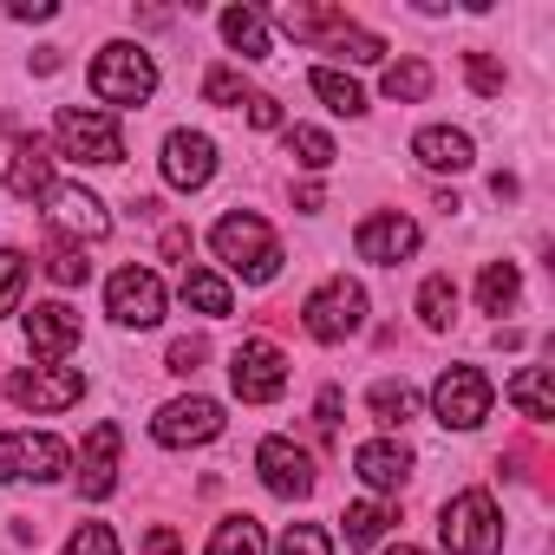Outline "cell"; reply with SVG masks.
Listing matches in <instances>:
<instances>
[{"mask_svg": "<svg viewBox=\"0 0 555 555\" xmlns=\"http://www.w3.org/2000/svg\"><path fill=\"white\" fill-rule=\"evenodd\" d=\"M209 248H216V261L229 268V274H242V282H274L282 274V242H274V229L261 222V216H248V209H229L216 229H209Z\"/></svg>", "mask_w": 555, "mask_h": 555, "instance_id": "obj_1", "label": "cell"}, {"mask_svg": "<svg viewBox=\"0 0 555 555\" xmlns=\"http://www.w3.org/2000/svg\"><path fill=\"white\" fill-rule=\"evenodd\" d=\"M53 144H60V157H79V164H125V131L99 105H60Z\"/></svg>", "mask_w": 555, "mask_h": 555, "instance_id": "obj_2", "label": "cell"}, {"mask_svg": "<svg viewBox=\"0 0 555 555\" xmlns=\"http://www.w3.org/2000/svg\"><path fill=\"white\" fill-rule=\"evenodd\" d=\"M438 535L451 555H496L503 548V516H496V496L490 490H457L438 516Z\"/></svg>", "mask_w": 555, "mask_h": 555, "instance_id": "obj_3", "label": "cell"}, {"mask_svg": "<svg viewBox=\"0 0 555 555\" xmlns=\"http://www.w3.org/2000/svg\"><path fill=\"white\" fill-rule=\"evenodd\" d=\"M301 327H308V340H321V347L353 340V334L366 327V288H360V282H347V274L321 282V288L308 295V308H301Z\"/></svg>", "mask_w": 555, "mask_h": 555, "instance_id": "obj_4", "label": "cell"}, {"mask_svg": "<svg viewBox=\"0 0 555 555\" xmlns=\"http://www.w3.org/2000/svg\"><path fill=\"white\" fill-rule=\"evenodd\" d=\"M92 92H99V105H144L157 92V60L131 40H112L92 60Z\"/></svg>", "mask_w": 555, "mask_h": 555, "instance_id": "obj_5", "label": "cell"}, {"mask_svg": "<svg viewBox=\"0 0 555 555\" xmlns=\"http://www.w3.org/2000/svg\"><path fill=\"white\" fill-rule=\"evenodd\" d=\"M490 405H496V386H490L477 366H444L438 386H431V412H438V425H451V431H477V425L490 418Z\"/></svg>", "mask_w": 555, "mask_h": 555, "instance_id": "obj_6", "label": "cell"}, {"mask_svg": "<svg viewBox=\"0 0 555 555\" xmlns=\"http://www.w3.org/2000/svg\"><path fill=\"white\" fill-rule=\"evenodd\" d=\"M229 386L242 405H268V399H282L288 392V353L274 347V340H242L229 353Z\"/></svg>", "mask_w": 555, "mask_h": 555, "instance_id": "obj_7", "label": "cell"}, {"mask_svg": "<svg viewBox=\"0 0 555 555\" xmlns=\"http://www.w3.org/2000/svg\"><path fill=\"white\" fill-rule=\"evenodd\" d=\"M66 477V444L53 431H0V483H53Z\"/></svg>", "mask_w": 555, "mask_h": 555, "instance_id": "obj_8", "label": "cell"}, {"mask_svg": "<svg viewBox=\"0 0 555 555\" xmlns=\"http://www.w3.org/2000/svg\"><path fill=\"white\" fill-rule=\"evenodd\" d=\"M164 301H170V295H164V282H157L151 268H138V261H131V268H118L112 282H105V314H112L118 327H138V334H144V327H157V321H164Z\"/></svg>", "mask_w": 555, "mask_h": 555, "instance_id": "obj_9", "label": "cell"}, {"mask_svg": "<svg viewBox=\"0 0 555 555\" xmlns=\"http://www.w3.org/2000/svg\"><path fill=\"white\" fill-rule=\"evenodd\" d=\"M222 405L216 399H203V392H190V399H170V405H157V418H151V438L157 444H170V451H190V444H209V438H222Z\"/></svg>", "mask_w": 555, "mask_h": 555, "instance_id": "obj_10", "label": "cell"}, {"mask_svg": "<svg viewBox=\"0 0 555 555\" xmlns=\"http://www.w3.org/2000/svg\"><path fill=\"white\" fill-rule=\"evenodd\" d=\"M47 222L60 229V242H99V235H112V209L86 190V183H53L47 190Z\"/></svg>", "mask_w": 555, "mask_h": 555, "instance_id": "obj_11", "label": "cell"}, {"mask_svg": "<svg viewBox=\"0 0 555 555\" xmlns=\"http://www.w3.org/2000/svg\"><path fill=\"white\" fill-rule=\"evenodd\" d=\"M8 399L21 412H66L86 399V373L79 366H34V373H14L8 379Z\"/></svg>", "mask_w": 555, "mask_h": 555, "instance_id": "obj_12", "label": "cell"}, {"mask_svg": "<svg viewBox=\"0 0 555 555\" xmlns=\"http://www.w3.org/2000/svg\"><path fill=\"white\" fill-rule=\"evenodd\" d=\"M255 470H261V483H268L274 496H288V503L314 496V457H308L295 438H261V444H255Z\"/></svg>", "mask_w": 555, "mask_h": 555, "instance_id": "obj_13", "label": "cell"}, {"mask_svg": "<svg viewBox=\"0 0 555 555\" xmlns=\"http://www.w3.org/2000/svg\"><path fill=\"white\" fill-rule=\"evenodd\" d=\"M353 248H360V261L392 268V261L418 255V222H412V216H399V209H379V216H366V222L353 229Z\"/></svg>", "mask_w": 555, "mask_h": 555, "instance_id": "obj_14", "label": "cell"}, {"mask_svg": "<svg viewBox=\"0 0 555 555\" xmlns=\"http://www.w3.org/2000/svg\"><path fill=\"white\" fill-rule=\"evenodd\" d=\"M79 334H86V321H79L66 301H40V308L27 314V347H34V360H47V366H66L73 347H79Z\"/></svg>", "mask_w": 555, "mask_h": 555, "instance_id": "obj_15", "label": "cell"}, {"mask_svg": "<svg viewBox=\"0 0 555 555\" xmlns=\"http://www.w3.org/2000/svg\"><path fill=\"white\" fill-rule=\"evenodd\" d=\"M79 496L86 503H105L112 490H118V425L105 418V425H92V438L79 444Z\"/></svg>", "mask_w": 555, "mask_h": 555, "instance_id": "obj_16", "label": "cell"}, {"mask_svg": "<svg viewBox=\"0 0 555 555\" xmlns=\"http://www.w3.org/2000/svg\"><path fill=\"white\" fill-rule=\"evenodd\" d=\"M216 177V144L203 131H170L164 138V183L170 190H203Z\"/></svg>", "mask_w": 555, "mask_h": 555, "instance_id": "obj_17", "label": "cell"}, {"mask_svg": "<svg viewBox=\"0 0 555 555\" xmlns=\"http://www.w3.org/2000/svg\"><path fill=\"white\" fill-rule=\"evenodd\" d=\"M353 470H360L366 490L392 496V490H405V477H412V451H405L399 438H366V444L353 451Z\"/></svg>", "mask_w": 555, "mask_h": 555, "instance_id": "obj_18", "label": "cell"}, {"mask_svg": "<svg viewBox=\"0 0 555 555\" xmlns=\"http://www.w3.org/2000/svg\"><path fill=\"white\" fill-rule=\"evenodd\" d=\"M412 157L425 164V170H470L477 164V144H470V131H457V125H425L418 138H412Z\"/></svg>", "mask_w": 555, "mask_h": 555, "instance_id": "obj_19", "label": "cell"}, {"mask_svg": "<svg viewBox=\"0 0 555 555\" xmlns=\"http://www.w3.org/2000/svg\"><path fill=\"white\" fill-rule=\"evenodd\" d=\"M503 399H509L522 418L548 425V418H555V379H548V366H522V373L503 386Z\"/></svg>", "mask_w": 555, "mask_h": 555, "instance_id": "obj_20", "label": "cell"}, {"mask_svg": "<svg viewBox=\"0 0 555 555\" xmlns=\"http://www.w3.org/2000/svg\"><path fill=\"white\" fill-rule=\"evenodd\" d=\"M183 301H190L196 314L222 321V314L235 308V288H229V274H216V268H183Z\"/></svg>", "mask_w": 555, "mask_h": 555, "instance_id": "obj_21", "label": "cell"}, {"mask_svg": "<svg viewBox=\"0 0 555 555\" xmlns=\"http://www.w3.org/2000/svg\"><path fill=\"white\" fill-rule=\"evenodd\" d=\"M8 190L27 196V203H34V196L47 203V190H53V157H47L40 144H21V151L8 157Z\"/></svg>", "mask_w": 555, "mask_h": 555, "instance_id": "obj_22", "label": "cell"}, {"mask_svg": "<svg viewBox=\"0 0 555 555\" xmlns=\"http://www.w3.org/2000/svg\"><path fill=\"white\" fill-rule=\"evenodd\" d=\"M516 295H522L516 261H483V274H477V308H483V314H509Z\"/></svg>", "mask_w": 555, "mask_h": 555, "instance_id": "obj_23", "label": "cell"}, {"mask_svg": "<svg viewBox=\"0 0 555 555\" xmlns=\"http://www.w3.org/2000/svg\"><path fill=\"white\" fill-rule=\"evenodd\" d=\"M222 40L242 53V60H268V21L255 14V8H222Z\"/></svg>", "mask_w": 555, "mask_h": 555, "instance_id": "obj_24", "label": "cell"}, {"mask_svg": "<svg viewBox=\"0 0 555 555\" xmlns=\"http://www.w3.org/2000/svg\"><path fill=\"white\" fill-rule=\"evenodd\" d=\"M203 555H268V535H261L255 516H222L209 529V548Z\"/></svg>", "mask_w": 555, "mask_h": 555, "instance_id": "obj_25", "label": "cell"}, {"mask_svg": "<svg viewBox=\"0 0 555 555\" xmlns=\"http://www.w3.org/2000/svg\"><path fill=\"white\" fill-rule=\"evenodd\" d=\"M274 27H282V34H295V40H334L340 27H353L340 8H282V14H274Z\"/></svg>", "mask_w": 555, "mask_h": 555, "instance_id": "obj_26", "label": "cell"}, {"mask_svg": "<svg viewBox=\"0 0 555 555\" xmlns=\"http://www.w3.org/2000/svg\"><path fill=\"white\" fill-rule=\"evenodd\" d=\"M418 321L431 334H444L457 321V282H451V274H425V282H418Z\"/></svg>", "mask_w": 555, "mask_h": 555, "instance_id": "obj_27", "label": "cell"}, {"mask_svg": "<svg viewBox=\"0 0 555 555\" xmlns=\"http://www.w3.org/2000/svg\"><path fill=\"white\" fill-rule=\"evenodd\" d=\"M308 86H314V99H327V112H340V118H360V112H366V92H360L347 73H334V66H314Z\"/></svg>", "mask_w": 555, "mask_h": 555, "instance_id": "obj_28", "label": "cell"}, {"mask_svg": "<svg viewBox=\"0 0 555 555\" xmlns=\"http://www.w3.org/2000/svg\"><path fill=\"white\" fill-rule=\"evenodd\" d=\"M366 405H373V418H379L386 431H399V425H405V418L418 412V392H412L405 379H379V386L366 392Z\"/></svg>", "mask_w": 555, "mask_h": 555, "instance_id": "obj_29", "label": "cell"}, {"mask_svg": "<svg viewBox=\"0 0 555 555\" xmlns=\"http://www.w3.org/2000/svg\"><path fill=\"white\" fill-rule=\"evenodd\" d=\"M379 92H386L392 105H418V99L431 92V66H425V60H399V66H386Z\"/></svg>", "mask_w": 555, "mask_h": 555, "instance_id": "obj_30", "label": "cell"}, {"mask_svg": "<svg viewBox=\"0 0 555 555\" xmlns=\"http://www.w3.org/2000/svg\"><path fill=\"white\" fill-rule=\"evenodd\" d=\"M386 529H392V509H386V503H353V509L340 516V535H347V548H373Z\"/></svg>", "mask_w": 555, "mask_h": 555, "instance_id": "obj_31", "label": "cell"}, {"mask_svg": "<svg viewBox=\"0 0 555 555\" xmlns=\"http://www.w3.org/2000/svg\"><path fill=\"white\" fill-rule=\"evenodd\" d=\"M288 157H295L301 170H327L340 151H334V138H327L321 125H295V131H288Z\"/></svg>", "mask_w": 555, "mask_h": 555, "instance_id": "obj_32", "label": "cell"}, {"mask_svg": "<svg viewBox=\"0 0 555 555\" xmlns=\"http://www.w3.org/2000/svg\"><path fill=\"white\" fill-rule=\"evenodd\" d=\"M327 47H334L340 60H353V66H379V60H386V40H379V34H366V27H340Z\"/></svg>", "mask_w": 555, "mask_h": 555, "instance_id": "obj_33", "label": "cell"}, {"mask_svg": "<svg viewBox=\"0 0 555 555\" xmlns=\"http://www.w3.org/2000/svg\"><path fill=\"white\" fill-rule=\"evenodd\" d=\"M274 555H334V535L321 522H288L282 542H274Z\"/></svg>", "mask_w": 555, "mask_h": 555, "instance_id": "obj_34", "label": "cell"}, {"mask_svg": "<svg viewBox=\"0 0 555 555\" xmlns=\"http://www.w3.org/2000/svg\"><path fill=\"white\" fill-rule=\"evenodd\" d=\"M47 274H53L60 288H79L86 274H92V261H86V248H79V242H53V255H47Z\"/></svg>", "mask_w": 555, "mask_h": 555, "instance_id": "obj_35", "label": "cell"}, {"mask_svg": "<svg viewBox=\"0 0 555 555\" xmlns=\"http://www.w3.org/2000/svg\"><path fill=\"white\" fill-rule=\"evenodd\" d=\"M21 288H27V255L21 248H0V314L21 308Z\"/></svg>", "mask_w": 555, "mask_h": 555, "instance_id": "obj_36", "label": "cell"}, {"mask_svg": "<svg viewBox=\"0 0 555 555\" xmlns=\"http://www.w3.org/2000/svg\"><path fill=\"white\" fill-rule=\"evenodd\" d=\"M60 555H118V535L105 529V522H79L73 535H66V548Z\"/></svg>", "mask_w": 555, "mask_h": 555, "instance_id": "obj_37", "label": "cell"}, {"mask_svg": "<svg viewBox=\"0 0 555 555\" xmlns=\"http://www.w3.org/2000/svg\"><path fill=\"white\" fill-rule=\"evenodd\" d=\"M203 99H209V105H248V92H242V73H229V66H209V73H203Z\"/></svg>", "mask_w": 555, "mask_h": 555, "instance_id": "obj_38", "label": "cell"}, {"mask_svg": "<svg viewBox=\"0 0 555 555\" xmlns=\"http://www.w3.org/2000/svg\"><path fill=\"white\" fill-rule=\"evenodd\" d=\"M464 79H470V92H483V99L503 92V66H496L490 53H464Z\"/></svg>", "mask_w": 555, "mask_h": 555, "instance_id": "obj_39", "label": "cell"}, {"mask_svg": "<svg viewBox=\"0 0 555 555\" xmlns=\"http://www.w3.org/2000/svg\"><path fill=\"white\" fill-rule=\"evenodd\" d=\"M248 125H255V131H282V105H274L268 92H255V99H248Z\"/></svg>", "mask_w": 555, "mask_h": 555, "instance_id": "obj_40", "label": "cell"}, {"mask_svg": "<svg viewBox=\"0 0 555 555\" xmlns=\"http://www.w3.org/2000/svg\"><path fill=\"white\" fill-rule=\"evenodd\" d=\"M203 366V340H177L170 347V373H196Z\"/></svg>", "mask_w": 555, "mask_h": 555, "instance_id": "obj_41", "label": "cell"}, {"mask_svg": "<svg viewBox=\"0 0 555 555\" xmlns=\"http://www.w3.org/2000/svg\"><path fill=\"white\" fill-rule=\"evenodd\" d=\"M144 555H183V542H177V529H170V522H157V529L144 535Z\"/></svg>", "mask_w": 555, "mask_h": 555, "instance_id": "obj_42", "label": "cell"}, {"mask_svg": "<svg viewBox=\"0 0 555 555\" xmlns=\"http://www.w3.org/2000/svg\"><path fill=\"white\" fill-rule=\"evenodd\" d=\"M314 425H321V431H334V425H340V386H327V392H321V405H314Z\"/></svg>", "mask_w": 555, "mask_h": 555, "instance_id": "obj_43", "label": "cell"}, {"mask_svg": "<svg viewBox=\"0 0 555 555\" xmlns=\"http://www.w3.org/2000/svg\"><path fill=\"white\" fill-rule=\"evenodd\" d=\"M53 0H14V21H53Z\"/></svg>", "mask_w": 555, "mask_h": 555, "instance_id": "obj_44", "label": "cell"}, {"mask_svg": "<svg viewBox=\"0 0 555 555\" xmlns=\"http://www.w3.org/2000/svg\"><path fill=\"white\" fill-rule=\"evenodd\" d=\"M164 255L183 261V255H190V229H164Z\"/></svg>", "mask_w": 555, "mask_h": 555, "instance_id": "obj_45", "label": "cell"}, {"mask_svg": "<svg viewBox=\"0 0 555 555\" xmlns=\"http://www.w3.org/2000/svg\"><path fill=\"white\" fill-rule=\"evenodd\" d=\"M386 555H425V548H412V542H399V548H386Z\"/></svg>", "mask_w": 555, "mask_h": 555, "instance_id": "obj_46", "label": "cell"}]
</instances>
